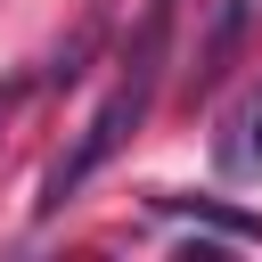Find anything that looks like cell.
I'll return each instance as SVG.
<instances>
[{"mask_svg":"<svg viewBox=\"0 0 262 262\" xmlns=\"http://www.w3.org/2000/svg\"><path fill=\"white\" fill-rule=\"evenodd\" d=\"M90 49H98V25H82V33L49 57V74H41V82H49V90H74V82H82V66H90Z\"/></svg>","mask_w":262,"mask_h":262,"instance_id":"obj_5","label":"cell"},{"mask_svg":"<svg viewBox=\"0 0 262 262\" xmlns=\"http://www.w3.org/2000/svg\"><path fill=\"white\" fill-rule=\"evenodd\" d=\"M164 57H172V0H147V25H139V41H131V57H123V82L98 98V115L82 123V139L49 164V180H41V213H57L82 180H98V172L131 147V131H139V123H147V106H156Z\"/></svg>","mask_w":262,"mask_h":262,"instance_id":"obj_1","label":"cell"},{"mask_svg":"<svg viewBox=\"0 0 262 262\" xmlns=\"http://www.w3.org/2000/svg\"><path fill=\"white\" fill-rule=\"evenodd\" d=\"M246 25H254V0H221V25H213V57H205V74H196V82H213V74H221V66L237 57Z\"/></svg>","mask_w":262,"mask_h":262,"instance_id":"obj_4","label":"cell"},{"mask_svg":"<svg viewBox=\"0 0 262 262\" xmlns=\"http://www.w3.org/2000/svg\"><path fill=\"white\" fill-rule=\"evenodd\" d=\"M147 205L172 213V221H196V229H213L229 246H262V213H237V205H213V196H147Z\"/></svg>","mask_w":262,"mask_h":262,"instance_id":"obj_3","label":"cell"},{"mask_svg":"<svg viewBox=\"0 0 262 262\" xmlns=\"http://www.w3.org/2000/svg\"><path fill=\"white\" fill-rule=\"evenodd\" d=\"M213 164H221L229 180H254V172H262V90H246V98L229 106V123H221V139H213Z\"/></svg>","mask_w":262,"mask_h":262,"instance_id":"obj_2","label":"cell"}]
</instances>
